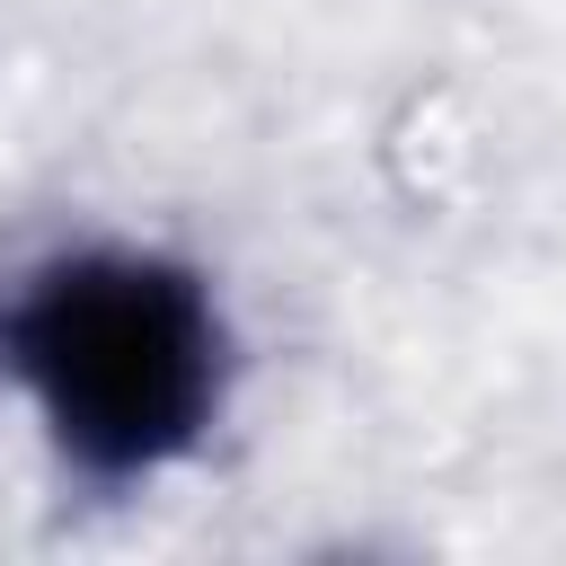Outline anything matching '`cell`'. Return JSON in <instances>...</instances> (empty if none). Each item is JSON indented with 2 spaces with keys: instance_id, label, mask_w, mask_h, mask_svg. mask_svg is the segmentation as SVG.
Returning a JSON list of instances; mask_svg holds the SVG:
<instances>
[{
  "instance_id": "obj_1",
  "label": "cell",
  "mask_w": 566,
  "mask_h": 566,
  "mask_svg": "<svg viewBox=\"0 0 566 566\" xmlns=\"http://www.w3.org/2000/svg\"><path fill=\"white\" fill-rule=\"evenodd\" d=\"M0 398L80 495L186 478L239 398V318L203 256L80 230L0 274Z\"/></svg>"
}]
</instances>
